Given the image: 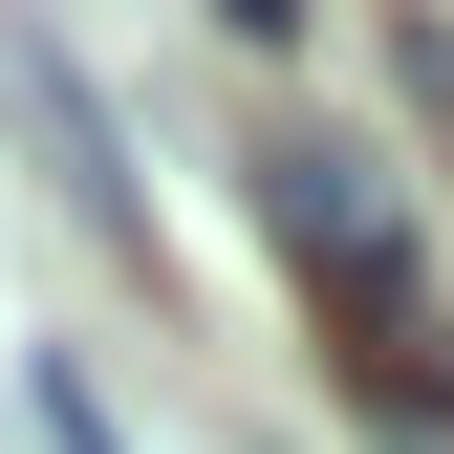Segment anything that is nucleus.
Listing matches in <instances>:
<instances>
[{
  "label": "nucleus",
  "instance_id": "1",
  "mask_svg": "<svg viewBox=\"0 0 454 454\" xmlns=\"http://www.w3.org/2000/svg\"><path fill=\"white\" fill-rule=\"evenodd\" d=\"M260 216H281V260H303V303H325V347H347L368 433L454 454V303H433V260H411V216H389V174L303 130V152H260Z\"/></svg>",
  "mask_w": 454,
  "mask_h": 454
}]
</instances>
